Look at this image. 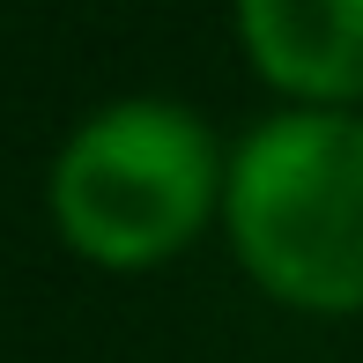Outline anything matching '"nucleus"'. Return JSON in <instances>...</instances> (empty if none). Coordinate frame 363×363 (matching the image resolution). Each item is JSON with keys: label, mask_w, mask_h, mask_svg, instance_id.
Listing matches in <instances>:
<instances>
[{"label": "nucleus", "mask_w": 363, "mask_h": 363, "mask_svg": "<svg viewBox=\"0 0 363 363\" xmlns=\"http://www.w3.org/2000/svg\"><path fill=\"white\" fill-rule=\"evenodd\" d=\"M216 230L267 304L363 319V111L274 104L223 141Z\"/></svg>", "instance_id": "nucleus-1"}, {"label": "nucleus", "mask_w": 363, "mask_h": 363, "mask_svg": "<svg viewBox=\"0 0 363 363\" xmlns=\"http://www.w3.org/2000/svg\"><path fill=\"white\" fill-rule=\"evenodd\" d=\"M223 134L186 96H111L45 163L52 238L96 274H156L216 230Z\"/></svg>", "instance_id": "nucleus-2"}, {"label": "nucleus", "mask_w": 363, "mask_h": 363, "mask_svg": "<svg viewBox=\"0 0 363 363\" xmlns=\"http://www.w3.org/2000/svg\"><path fill=\"white\" fill-rule=\"evenodd\" d=\"M230 38L282 104L363 111V0H230Z\"/></svg>", "instance_id": "nucleus-3"}]
</instances>
